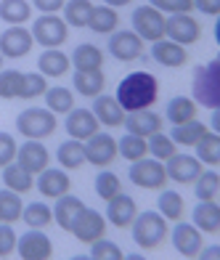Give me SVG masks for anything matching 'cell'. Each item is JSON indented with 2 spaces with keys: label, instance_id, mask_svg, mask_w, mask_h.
<instances>
[{
  "label": "cell",
  "instance_id": "1",
  "mask_svg": "<svg viewBox=\"0 0 220 260\" xmlns=\"http://www.w3.org/2000/svg\"><path fill=\"white\" fill-rule=\"evenodd\" d=\"M114 99L120 101V106L125 112L149 109L159 99V80L152 72H130L117 85V96Z\"/></svg>",
  "mask_w": 220,
  "mask_h": 260
},
{
  "label": "cell",
  "instance_id": "2",
  "mask_svg": "<svg viewBox=\"0 0 220 260\" xmlns=\"http://www.w3.org/2000/svg\"><path fill=\"white\" fill-rule=\"evenodd\" d=\"M191 93L196 106H207V109H217L220 106V61L212 58L207 64H199L194 69L191 77Z\"/></svg>",
  "mask_w": 220,
  "mask_h": 260
},
{
  "label": "cell",
  "instance_id": "3",
  "mask_svg": "<svg viewBox=\"0 0 220 260\" xmlns=\"http://www.w3.org/2000/svg\"><path fill=\"white\" fill-rule=\"evenodd\" d=\"M130 229H133V242L141 247V250H157V247L165 244L167 234H170L167 220L162 218L159 212H152V210L138 212L135 220L130 223Z\"/></svg>",
  "mask_w": 220,
  "mask_h": 260
},
{
  "label": "cell",
  "instance_id": "4",
  "mask_svg": "<svg viewBox=\"0 0 220 260\" xmlns=\"http://www.w3.org/2000/svg\"><path fill=\"white\" fill-rule=\"evenodd\" d=\"M56 114L51 109H43V106H29L24 109L19 117H16V130L24 138H32V141H43L56 133Z\"/></svg>",
  "mask_w": 220,
  "mask_h": 260
},
{
  "label": "cell",
  "instance_id": "5",
  "mask_svg": "<svg viewBox=\"0 0 220 260\" xmlns=\"http://www.w3.org/2000/svg\"><path fill=\"white\" fill-rule=\"evenodd\" d=\"M127 178L133 186L146 188V191H159L167 183V170L165 162H159L154 157H143L138 162H130V170H127Z\"/></svg>",
  "mask_w": 220,
  "mask_h": 260
},
{
  "label": "cell",
  "instance_id": "6",
  "mask_svg": "<svg viewBox=\"0 0 220 260\" xmlns=\"http://www.w3.org/2000/svg\"><path fill=\"white\" fill-rule=\"evenodd\" d=\"M29 32H32L34 43L43 45V48H61L69 38V27L59 14H43L40 19L32 21Z\"/></svg>",
  "mask_w": 220,
  "mask_h": 260
},
{
  "label": "cell",
  "instance_id": "7",
  "mask_svg": "<svg viewBox=\"0 0 220 260\" xmlns=\"http://www.w3.org/2000/svg\"><path fill=\"white\" fill-rule=\"evenodd\" d=\"M165 14L157 11L154 6H138L133 11V32L141 38L143 43H157L165 38Z\"/></svg>",
  "mask_w": 220,
  "mask_h": 260
},
{
  "label": "cell",
  "instance_id": "8",
  "mask_svg": "<svg viewBox=\"0 0 220 260\" xmlns=\"http://www.w3.org/2000/svg\"><path fill=\"white\" fill-rule=\"evenodd\" d=\"M165 38L178 45H194L202 38V24L191 14H172L165 19Z\"/></svg>",
  "mask_w": 220,
  "mask_h": 260
},
{
  "label": "cell",
  "instance_id": "9",
  "mask_svg": "<svg viewBox=\"0 0 220 260\" xmlns=\"http://www.w3.org/2000/svg\"><path fill=\"white\" fill-rule=\"evenodd\" d=\"M16 252L21 260H51L53 257V242L43 229H29L21 239H16Z\"/></svg>",
  "mask_w": 220,
  "mask_h": 260
},
{
  "label": "cell",
  "instance_id": "10",
  "mask_svg": "<svg viewBox=\"0 0 220 260\" xmlns=\"http://www.w3.org/2000/svg\"><path fill=\"white\" fill-rule=\"evenodd\" d=\"M117 141L109 133H98L90 136L85 141V162H90L93 168H109V165L117 159Z\"/></svg>",
  "mask_w": 220,
  "mask_h": 260
},
{
  "label": "cell",
  "instance_id": "11",
  "mask_svg": "<svg viewBox=\"0 0 220 260\" xmlns=\"http://www.w3.org/2000/svg\"><path fill=\"white\" fill-rule=\"evenodd\" d=\"M69 234H75V239L80 244H93L96 239H101V236L106 234V218H103L101 212L85 207L80 212V218L75 220V226Z\"/></svg>",
  "mask_w": 220,
  "mask_h": 260
},
{
  "label": "cell",
  "instance_id": "12",
  "mask_svg": "<svg viewBox=\"0 0 220 260\" xmlns=\"http://www.w3.org/2000/svg\"><path fill=\"white\" fill-rule=\"evenodd\" d=\"M109 53L117 58V61H135V58L143 56V40L138 38L133 29H117L112 32L109 38Z\"/></svg>",
  "mask_w": 220,
  "mask_h": 260
},
{
  "label": "cell",
  "instance_id": "13",
  "mask_svg": "<svg viewBox=\"0 0 220 260\" xmlns=\"http://www.w3.org/2000/svg\"><path fill=\"white\" fill-rule=\"evenodd\" d=\"M32 45H34V38H32V32L24 24L8 27L6 32H0V53H3V58L27 56L32 51Z\"/></svg>",
  "mask_w": 220,
  "mask_h": 260
},
{
  "label": "cell",
  "instance_id": "14",
  "mask_svg": "<svg viewBox=\"0 0 220 260\" xmlns=\"http://www.w3.org/2000/svg\"><path fill=\"white\" fill-rule=\"evenodd\" d=\"M165 170H167V181H175V183H194L196 178H199V173L204 170V165L191 157V154H180V151H175L167 162H165Z\"/></svg>",
  "mask_w": 220,
  "mask_h": 260
},
{
  "label": "cell",
  "instance_id": "15",
  "mask_svg": "<svg viewBox=\"0 0 220 260\" xmlns=\"http://www.w3.org/2000/svg\"><path fill=\"white\" fill-rule=\"evenodd\" d=\"M172 247H175L183 257H196L199 250L204 247V234L196 229L194 223L175 220V229H172Z\"/></svg>",
  "mask_w": 220,
  "mask_h": 260
},
{
  "label": "cell",
  "instance_id": "16",
  "mask_svg": "<svg viewBox=\"0 0 220 260\" xmlns=\"http://www.w3.org/2000/svg\"><path fill=\"white\" fill-rule=\"evenodd\" d=\"M16 162H19L24 170H29L32 175H38V173H43V170L51 165V154H48V149L43 146V141L27 138L24 144L16 149Z\"/></svg>",
  "mask_w": 220,
  "mask_h": 260
},
{
  "label": "cell",
  "instance_id": "17",
  "mask_svg": "<svg viewBox=\"0 0 220 260\" xmlns=\"http://www.w3.org/2000/svg\"><path fill=\"white\" fill-rule=\"evenodd\" d=\"M138 215V205L133 197H127L125 191H120L117 197H112L106 202V220L114 229H130V223Z\"/></svg>",
  "mask_w": 220,
  "mask_h": 260
},
{
  "label": "cell",
  "instance_id": "18",
  "mask_svg": "<svg viewBox=\"0 0 220 260\" xmlns=\"http://www.w3.org/2000/svg\"><path fill=\"white\" fill-rule=\"evenodd\" d=\"M101 130V122L96 120V114L90 109H75L66 112V133L69 138H77V141H88L90 136H96Z\"/></svg>",
  "mask_w": 220,
  "mask_h": 260
},
{
  "label": "cell",
  "instance_id": "19",
  "mask_svg": "<svg viewBox=\"0 0 220 260\" xmlns=\"http://www.w3.org/2000/svg\"><path fill=\"white\" fill-rule=\"evenodd\" d=\"M152 58L162 67L180 69V67L189 64V51H186V45H178L167 38H162V40L152 43Z\"/></svg>",
  "mask_w": 220,
  "mask_h": 260
},
{
  "label": "cell",
  "instance_id": "20",
  "mask_svg": "<svg viewBox=\"0 0 220 260\" xmlns=\"http://www.w3.org/2000/svg\"><path fill=\"white\" fill-rule=\"evenodd\" d=\"M40 178L34 181V188L43 194V197H48V199H59L64 194L72 191V181H69V175L64 170H53V168H45L43 173H38Z\"/></svg>",
  "mask_w": 220,
  "mask_h": 260
},
{
  "label": "cell",
  "instance_id": "21",
  "mask_svg": "<svg viewBox=\"0 0 220 260\" xmlns=\"http://www.w3.org/2000/svg\"><path fill=\"white\" fill-rule=\"evenodd\" d=\"M127 127V133H133V136H141V138H149V136H154L162 130V117L152 109H141V112H127L125 114V122Z\"/></svg>",
  "mask_w": 220,
  "mask_h": 260
},
{
  "label": "cell",
  "instance_id": "22",
  "mask_svg": "<svg viewBox=\"0 0 220 260\" xmlns=\"http://www.w3.org/2000/svg\"><path fill=\"white\" fill-rule=\"evenodd\" d=\"M96 114V120L101 122V127H120L125 122V109L120 106V101L114 96H106V93H101V96L93 99V109H90Z\"/></svg>",
  "mask_w": 220,
  "mask_h": 260
},
{
  "label": "cell",
  "instance_id": "23",
  "mask_svg": "<svg viewBox=\"0 0 220 260\" xmlns=\"http://www.w3.org/2000/svg\"><path fill=\"white\" fill-rule=\"evenodd\" d=\"M85 210V202L75 194H64L56 199V207H53V220L59 223V229L64 231H72L75 220L80 218V212Z\"/></svg>",
  "mask_w": 220,
  "mask_h": 260
},
{
  "label": "cell",
  "instance_id": "24",
  "mask_svg": "<svg viewBox=\"0 0 220 260\" xmlns=\"http://www.w3.org/2000/svg\"><path fill=\"white\" fill-rule=\"evenodd\" d=\"M69 67H72L69 56L59 48H45L38 58V69L43 77H64L69 72Z\"/></svg>",
  "mask_w": 220,
  "mask_h": 260
},
{
  "label": "cell",
  "instance_id": "25",
  "mask_svg": "<svg viewBox=\"0 0 220 260\" xmlns=\"http://www.w3.org/2000/svg\"><path fill=\"white\" fill-rule=\"evenodd\" d=\"M72 67L77 72H93V69H103V51L96 48L93 43H80L72 51Z\"/></svg>",
  "mask_w": 220,
  "mask_h": 260
},
{
  "label": "cell",
  "instance_id": "26",
  "mask_svg": "<svg viewBox=\"0 0 220 260\" xmlns=\"http://www.w3.org/2000/svg\"><path fill=\"white\" fill-rule=\"evenodd\" d=\"M72 85L80 96L85 99H96L103 93L106 88V77H103V69H93V72H77L75 69V77H72Z\"/></svg>",
  "mask_w": 220,
  "mask_h": 260
},
{
  "label": "cell",
  "instance_id": "27",
  "mask_svg": "<svg viewBox=\"0 0 220 260\" xmlns=\"http://www.w3.org/2000/svg\"><path fill=\"white\" fill-rule=\"evenodd\" d=\"M191 218H194V226L202 234H217L220 231V207L215 199L212 202H196Z\"/></svg>",
  "mask_w": 220,
  "mask_h": 260
},
{
  "label": "cell",
  "instance_id": "28",
  "mask_svg": "<svg viewBox=\"0 0 220 260\" xmlns=\"http://www.w3.org/2000/svg\"><path fill=\"white\" fill-rule=\"evenodd\" d=\"M88 27L93 29L96 35H112V32H117V27H120L117 8H112V6H93L90 19H88Z\"/></svg>",
  "mask_w": 220,
  "mask_h": 260
},
{
  "label": "cell",
  "instance_id": "29",
  "mask_svg": "<svg viewBox=\"0 0 220 260\" xmlns=\"http://www.w3.org/2000/svg\"><path fill=\"white\" fill-rule=\"evenodd\" d=\"M56 159L64 170H80L85 165V141L69 138L56 149Z\"/></svg>",
  "mask_w": 220,
  "mask_h": 260
},
{
  "label": "cell",
  "instance_id": "30",
  "mask_svg": "<svg viewBox=\"0 0 220 260\" xmlns=\"http://www.w3.org/2000/svg\"><path fill=\"white\" fill-rule=\"evenodd\" d=\"M3 186L11 188V191H16V194H27L34 188V175L21 168L19 162H11L3 168Z\"/></svg>",
  "mask_w": 220,
  "mask_h": 260
},
{
  "label": "cell",
  "instance_id": "31",
  "mask_svg": "<svg viewBox=\"0 0 220 260\" xmlns=\"http://www.w3.org/2000/svg\"><path fill=\"white\" fill-rule=\"evenodd\" d=\"M157 207H159V215L165 220H183L186 215V202L178 191H167V188H159V199H157Z\"/></svg>",
  "mask_w": 220,
  "mask_h": 260
},
{
  "label": "cell",
  "instance_id": "32",
  "mask_svg": "<svg viewBox=\"0 0 220 260\" xmlns=\"http://www.w3.org/2000/svg\"><path fill=\"white\" fill-rule=\"evenodd\" d=\"M196 149V159L207 168H217L220 165V136L212 133V130H207V133L194 144Z\"/></svg>",
  "mask_w": 220,
  "mask_h": 260
},
{
  "label": "cell",
  "instance_id": "33",
  "mask_svg": "<svg viewBox=\"0 0 220 260\" xmlns=\"http://www.w3.org/2000/svg\"><path fill=\"white\" fill-rule=\"evenodd\" d=\"M196 112H199V106H196L194 99L189 96H175V99H170L167 101V120L172 125H183V122H189V120H196Z\"/></svg>",
  "mask_w": 220,
  "mask_h": 260
},
{
  "label": "cell",
  "instance_id": "34",
  "mask_svg": "<svg viewBox=\"0 0 220 260\" xmlns=\"http://www.w3.org/2000/svg\"><path fill=\"white\" fill-rule=\"evenodd\" d=\"M43 96H45V106H48L53 114H66V112L75 109V93L64 85H51Z\"/></svg>",
  "mask_w": 220,
  "mask_h": 260
},
{
  "label": "cell",
  "instance_id": "35",
  "mask_svg": "<svg viewBox=\"0 0 220 260\" xmlns=\"http://www.w3.org/2000/svg\"><path fill=\"white\" fill-rule=\"evenodd\" d=\"M207 127L204 122L199 120H189V122H183V125H172V133L170 138L175 141V146H194L196 141H199L204 133H207Z\"/></svg>",
  "mask_w": 220,
  "mask_h": 260
},
{
  "label": "cell",
  "instance_id": "36",
  "mask_svg": "<svg viewBox=\"0 0 220 260\" xmlns=\"http://www.w3.org/2000/svg\"><path fill=\"white\" fill-rule=\"evenodd\" d=\"M61 11H64L66 27L83 29V27H88V19H90V11H93V3H90V0H66Z\"/></svg>",
  "mask_w": 220,
  "mask_h": 260
},
{
  "label": "cell",
  "instance_id": "37",
  "mask_svg": "<svg viewBox=\"0 0 220 260\" xmlns=\"http://www.w3.org/2000/svg\"><path fill=\"white\" fill-rule=\"evenodd\" d=\"M32 16V6L27 0H0V19L8 21L11 27H19L29 21Z\"/></svg>",
  "mask_w": 220,
  "mask_h": 260
},
{
  "label": "cell",
  "instance_id": "38",
  "mask_svg": "<svg viewBox=\"0 0 220 260\" xmlns=\"http://www.w3.org/2000/svg\"><path fill=\"white\" fill-rule=\"evenodd\" d=\"M21 210H24V202H21V194L11 191V188H0V223H11L14 226L16 220H21Z\"/></svg>",
  "mask_w": 220,
  "mask_h": 260
},
{
  "label": "cell",
  "instance_id": "39",
  "mask_svg": "<svg viewBox=\"0 0 220 260\" xmlns=\"http://www.w3.org/2000/svg\"><path fill=\"white\" fill-rule=\"evenodd\" d=\"M117 154L127 162H138V159H143L149 157V146H146V138L141 136H133V133H127L117 141Z\"/></svg>",
  "mask_w": 220,
  "mask_h": 260
},
{
  "label": "cell",
  "instance_id": "40",
  "mask_svg": "<svg viewBox=\"0 0 220 260\" xmlns=\"http://www.w3.org/2000/svg\"><path fill=\"white\" fill-rule=\"evenodd\" d=\"M194 194L199 202H212L220 194V175L215 170H202L199 178L194 181Z\"/></svg>",
  "mask_w": 220,
  "mask_h": 260
},
{
  "label": "cell",
  "instance_id": "41",
  "mask_svg": "<svg viewBox=\"0 0 220 260\" xmlns=\"http://www.w3.org/2000/svg\"><path fill=\"white\" fill-rule=\"evenodd\" d=\"M21 220H24L29 229H48L53 223V210L45 202H29L21 210Z\"/></svg>",
  "mask_w": 220,
  "mask_h": 260
},
{
  "label": "cell",
  "instance_id": "42",
  "mask_svg": "<svg viewBox=\"0 0 220 260\" xmlns=\"http://www.w3.org/2000/svg\"><path fill=\"white\" fill-rule=\"evenodd\" d=\"M146 146H149V154H152L154 159H159V162H167L172 154L178 151V146H175V141H172L170 136H165L159 130V133H154V136H149L146 138Z\"/></svg>",
  "mask_w": 220,
  "mask_h": 260
},
{
  "label": "cell",
  "instance_id": "43",
  "mask_svg": "<svg viewBox=\"0 0 220 260\" xmlns=\"http://www.w3.org/2000/svg\"><path fill=\"white\" fill-rule=\"evenodd\" d=\"M122 191V181L117 173H112L106 168H101V173L96 175V194L103 199V202H109L112 197H117Z\"/></svg>",
  "mask_w": 220,
  "mask_h": 260
},
{
  "label": "cell",
  "instance_id": "44",
  "mask_svg": "<svg viewBox=\"0 0 220 260\" xmlns=\"http://www.w3.org/2000/svg\"><path fill=\"white\" fill-rule=\"evenodd\" d=\"M21 80H24V75H21L19 69H0V99L3 101L19 99Z\"/></svg>",
  "mask_w": 220,
  "mask_h": 260
},
{
  "label": "cell",
  "instance_id": "45",
  "mask_svg": "<svg viewBox=\"0 0 220 260\" xmlns=\"http://www.w3.org/2000/svg\"><path fill=\"white\" fill-rule=\"evenodd\" d=\"M45 90H48V77H43L40 72H29V75H24V80H21L19 99L32 101V99H40Z\"/></svg>",
  "mask_w": 220,
  "mask_h": 260
},
{
  "label": "cell",
  "instance_id": "46",
  "mask_svg": "<svg viewBox=\"0 0 220 260\" xmlns=\"http://www.w3.org/2000/svg\"><path fill=\"white\" fill-rule=\"evenodd\" d=\"M90 257L93 260H122L125 252L120 250V244H114L106 236H101V239H96L90 244Z\"/></svg>",
  "mask_w": 220,
  "mask_h": 260
},
{
  "label": "cell",
  "instance_id": "47",
  "mask_svg": "<svg viewBox=\"0 0 220 260\" xmlns=\"http://www.w3.org/2000/svg\"><path fill=\"white\" fill-rule=\"evenodd\" d=\"M149 6H154L162 14H191L194 0H149Z\"/></svg>",
  "mask_w": 220,
  "mask_h": 260
},
{
  "label": "cell",
  "instance_id": "48",
  "mask_svg": "<svg viewBox=\"0 0 220 260\" xmlns=\"http://www.w3.org/2000/svg\"><path fill=\"white\" fill-rule=\"evenodd\" d=\"M16 149H19V144H16L14 136H11V133H0V170H3L6 165L16 162Z\"/></svg>",
  "mask_w": 220,
  "mask_h": 260
},
{
  "label": "cell",
  "instance_id": "49",
  "mask_svg": "<svg viewBox=\"0 0 220 260\" xmlns=\"http://www.w3.org/2000/svg\"><path fill=\"white\" fill-rule=\"evenodd\" d=\"M16 231L11 229V223H0V257H8L16 250Z\"/></svg>",
  "mask_w": 220,
  "mask_h": 260
},
{
  "label": "cell",
  "instance_id": "50",
  "mask_svg": "<svg viewBox=\"0 0 220 260\" xmlns=\"http://www.w3.org/2000/svg\"><path fill=\"white\" fill-rule=\"evenodd\" d=\"M66 0H32V6L40 11V14H59L64 8Z\"/></svg>",
  "mask_w": 220,
  "mask_h": 260
},
{
  "label": "cell",
  "instance_id": "51",
  "mask_svg": "<svg viewBox=\"0 0 220 260\" xmlns=\"http://www.w3.org/2000/svg\"><path fill=\"white\" fill-rule=\"evenodd\" d=\"M194 8L204 16H217L220 14V0H194Z\"/></svg>",
  "mask_w": 220,
  "mask_h": 260
},
{
  "label": "cell",
  "instance_id": "52",
  "mask_svg": "<svg viewBox=\"0 0 220 260\" xmlns=\"http://www.w3.org/2000/svg\"><path fill=\"white\" fill-rule=\"evenodd\" d=\"M196 257H199V260H217V257H220V247H217V244H212V247H202Z\"/></svg>",
  "mask_w": 220,
  "mask_h": 260
},
{
  "label": "cell",
  "instance_id": "53",
  "mask_svg": "<svg viewBox=\"0 0 220 260\" xmlns=\"http://www.w3.org/2000/svg\"><path fill=\"white\" fill-rule=\"evenodd\" d=\"M210 130H212V133H217V130H220V112H217V109H212V120H210Z\"/></svg>",
  "mask_w": 220,
  "mask_h": 260
},
{
  "label": "cell",
  "instance_id": "54",
  "mask_svg": "<svg viewBox=\"0 0 220 260\" xmlns=\"http://www.w3.org/2000/svg\"><path fill=\"white\" fill-rule=\"evenodd\" d=\"M127 3H130V0H103V6H112V8H122Z\"/></svg>",
  "mask_w": 220,
  "mask_h": 260
},
{
  "label": "cell",
  "instance_id": "55",
  "mask_svg": "<svg viewBox=\"0 0 220 260\" xmlns=\"http://www.w3.org/2000/svg\"><path fill=\"white\" fill-rule=\"evenodd\" d=\"M0 69H3V53H0Z\"/></svg>",
  "mask_w": 220,
  "mask_h": 260
}]
</instances>
